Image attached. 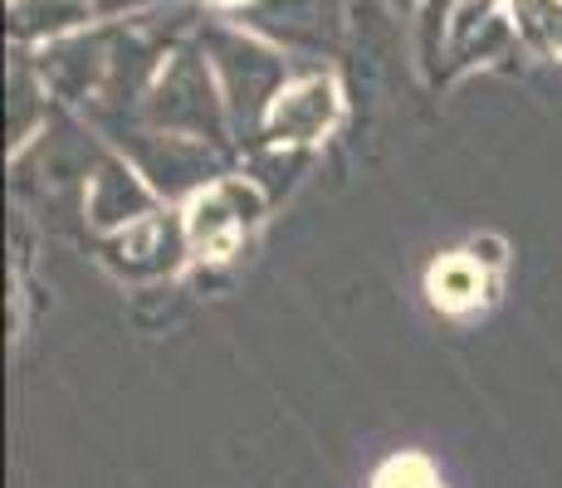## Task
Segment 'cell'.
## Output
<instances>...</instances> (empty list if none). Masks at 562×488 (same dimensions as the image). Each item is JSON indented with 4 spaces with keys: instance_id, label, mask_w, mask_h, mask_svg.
I'll return each instance as SVG.
<instances>
[{
    "instance_id": "6da1fadb",
    "label": "cell",
    "mask_w": 562,
    "mask_h": 488,
    "mask_svg": "<svg viewBox=\"0 0 562 488\" xmlns=\"http://www.w3.org/2000/svg\"><path fill=\"white\" fill-rule=\"evenodd\" d=\"M205 54H211V69H215V79H221L231 133L259 137L274 98L289 89L284 54L259 45V39L245 35V30H211V35H205Z\"/></svg>"
},
{
    "instance_id": "7a4b0ae2",
    "label": "cell",
    "mask_w": 562,
    "mask_h": 488,
    "mask_svg": "<svg viewBox=\"0 0 562 488\" xmlns=\"http://www.w3.org/2000/svg\"><path fill=\"white\" fill-rule=\"evenodd\" d=\"M143 117H147V127H161V133H177V137H196L205 147L225 143V133H231L221 79H215L211 64L191 49L167 59L153 93L143 98Z\"/></svg>"
},
{
    "instance_id": "3957f363",
    "label": "cell",
    "mask_w": 562,
    "mask_h": 488,
    "mask_svg": "<svg viewBox=\"0 0 562 488\" xmlns=\"http://www.w3.org/2000/svg\"><path fill=\"white\" fill-rule=\"evenodd\" d=\"M117 143V157H127L137 167V177L157 191V201H191L205 186L225 177L215 151L196 143V137H177V133H161V127H127V123H108Z\"/></svg>"
},
{
    "instance_id": "277c9868",
    "label": "cell",
    "mask_w": 562,
    "mask_h": 488,
    "mask_svg": "<svg viewBox=\"0 0 562 488\" xmlns=\"http://www.w3.org/2000/svg\"><path fill=\"white\" fill-rule=\"evenodd\" d=\"M269 195L250 177H221L215 186L191 195L181 220H187L191 259H231L240 240L265 220Z\"/></svg>"
},
{
    "instance_id": "5b68a950",
    "label": "cell",
    "mask_w": 562,
    "mask_h": 488,
    "mask_svg": "<svg viewBox=\"0 0 562 488\" xmlns=\"http://www.w3.org/2000/svg\"><path fill=\"white\" fill-rule=\"evenodd\" d=\"M191 259L187 220L181 215H147V220L127 225V230L103 235V264L123 279H171Z\"/></svg>"
},
{
    "instance_id": "8992f818",
    "label": "cell",
    "mask_w": 562,
    "mask_h": 488,
    "mask_svg": "<svg viewBox=\"0 0 562 488\" xmlns=\"http://www.w3.org/2000/svg\"><path fill=\"white\" fill-rule=\"evenodd\" d=\"M342 117V93L328 73H304L294 79L284 93L274 98L265 117V133L259 143L265 147H313L318 137H328Z\"/></svg>"
},
{
    "instance_id": "52a82bcc",
    "label": "cell",
    "mask_w": 562,
    "mask_h": 488,
    "mask_svg": "<svg viewBox=\"0 0 562 488\" xmlns=\"http://www.w3.org/2000/svg\"><path fill=\"white\" fill-rule=\"evenodd\" d=\"M89 225L103 235L127 230V225L157 215V191L137 177V167L127 157H103L89 177V195H83Z\"/></svg>"
},
{
    "instance_id": "ba28073f",
    "label": "cell",
    "mask_w": 562,
    "mask_h": 488,
    "mask_svg": "<svg viewBox=\"0 0 562 488\" xmlns=\"http://www.w3.org/2000/svg\"><path fill=\"white\" fill-rule=\"evenodd\" d=\"M108 64H113V45H103L99 35H64L40 54V83L64 98V103H83L89 93H103Z\"/></svg>"
},
{
    "instance_id": "9c48e42d",
    "label": "cell",
    "mask_w": 562,
    "mask_h": 488,
    "mask_svg": "<svg viewBox=\"0 0 562 488\" xmlns=\"http://www.w3.org/2000/svg\"><path fill=\"white\" fill-rule=\"evenodd\" d=\"M426 293H430V303H436L440 313H456V318H464V313L484 308V303L494 298V279L484 274L470 254H446L440 264H430Z\"/></svg>"
},
{
    "instance_id": "30bf717a",
    "label": "cell",
    "mask_w": 562,
    "mask_h": 488,
    "mask_svg": "<svg viewBox=\"0 0 562 488\" xmlns=\"http://www.w3.org/2000/svg\"><path fill=\"white\" fill-rule=\"evenodd\" d=\"M93 20V5L89 0H15L10 5V30L20 39H64L74 35L79 25Z\"/></svg>"
},
{
    "instance_id": "8fae6325",
    "label": "cell",
    "mask_w": 562,
    "mask_h": 488,
    "mask_svg": "<svg viewBox=\"0 0 562 488\" xmlns=\"http://www.w3.org/2000/svg\"><path fill=\"white\" fill-rule=\"evenodd\" d=\"M308 167V147H265L250 157V167H245V177L255 181L259 191L269 195V205L284 201L289 191L299 186V171Z\"/></svg>"
},
{
    "instance_id": "7c38bea8",
    "label": "cell",
    "mask_w": 562,
    "mask_h": 488,
    "mask_svg": "<svg viewBox=\"0 0 562 488\" xmlns=\"http://www.w3.org/2000/svg\"><path fill=\"white\" fill-rule=\"evenodd\" d=\"M514 20L533 45L562 54V0H514Z\"/></svg>"
},
{
    "instance_id": "4fadbf2b",
    "label": "cell",
    "mask_w": 562,
    "mask_h": 488,
    "mask_svg": "<svg viewBox=\"0 0 562 488\" xmlns=\"http://www.w3.org/2000/svg\"><path fill=\"white\" fill-rule=\"evenodd\" d=\"M372 488H446L436 479V469H430L420 454H402V459H392L382 474H376Z\"/></svg>"
},
{
    "instance_id": "5bb4252c",
    "label": "cell",
    "mask_w": 562,
    "mask_h": 488,
    "mask_svg": "<svg viewBox=\"0 0 562 488\" xmlns=\"http://www.w3.org/2000/svg\"><path fill=\"white\" fill-rule=\"evenodd\" d=\"M456 0H426V15H420V59L426 69H436L440 59V39H446V20H456Z\"/></svg>"
},
{
    "instance_id": "9a60e30c",
    "label": "cell",
    "mask_w": 562,
    "mask_h": 488,
    "mask_svg": "<svg viewBox=\"0 0 562 488\" xmlns=\"http://www.w3.org/2000/svg\"><path fill=\"white\" fill-rule=\"evenodd\" d=\"M464 254H470L474 264H480V269H484V274H490V279L499 274L504 264H509V245H504L499 235H474V240L464 245Z\"/></svg>"
},
{
    "instance_id": "2e32d148",
    "label": "cell",
    "mask_w": 562,
    "mask_h": 488,
    "mask_svg": "<svg viewBox=\"0 0 562 488\" xmlns=\"http://www.w3.org/2000/svg\"><path fill=\"white\" fill-rule=\"evenodd\" d=\"M93 15H123V10H137V5H153V0H89Z\"/></svg>"
},
{
    "instance_id": "e0dca14e",
    "label": "cell",
    "mask_w": 562,
    "mask_h": 488,
    "mask_svg": "<svg viewBox=\"0 0 562 488\" xmlns=\"http://www.w3.org/2000/svg\"><path fill=\"white\" fill-rule=\"evenodd\" d=\"M221 5H235V0H221Z\"/></svg>"
}]
</instances>
